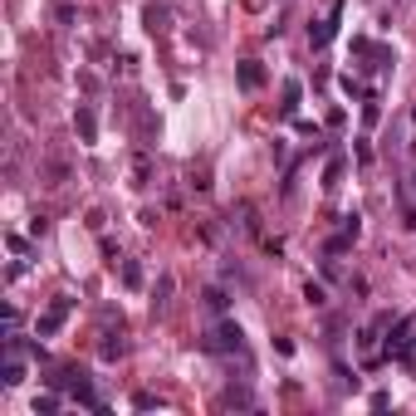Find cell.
I'll return each instance as SVG.
<instances>
[{
	"label": "cell",
	"instance_id": "2",
	"mask_svg": "<svg viewBox=\"0 0 416 416\" xmlns=\"http://www.w3.org/2000/svg\"><path fill=\"white\" fill-rule=\"evenodd\" d=\"M206 348H210V353H235V348H240V328H235V323L210 328V333H206Z\"/></svg>",
	"mask_w": 416,
	"mask_h": 416
},
{
	"label": "cell",
	"instance_id": "6",
	"mask_svg": "<svg viewBox=\"0 0 416 416\" xmlns=\"http://www.w3.org/2000/svg\"><path fill=\"white\" fill-rule=\"evenodd\" d=\"M299 94H304V89H299V84H294V79H289V84H284V113H294V108H299Z\"/></svg>",
	"mask_w": 416,
	"mask_h": 416
},
{
	"label": "cell",
	"instance_id": "9",
	"mask_svg": "<svg viewBox=\"0 0 416 416\" xmlns=\"http://www.w3.org/2000/svg\"><path fill=\"white\" fill-rule=\"evenodd\" d=\"M137 279H142V270H137L132 260H122V284H137Z\"/></svg>",
	"mask_w": 416,
	"mask_h": 416
},
{
	"label": "cell",
	"instance_id": "8",
	"mask_svg": "<svg viewBox=\"0 0 416 416\" xmlns=\"http://www.w3.org/2000/svg\"><path fill=\"white\" fill-rule=\"evenodd\" d=\"M122 348H127V343H122V333H108V338H103V358H118Z\"/></svg>",
	"mask_w": 416,
	"mask_h": 416
},
{
	"label": "cell",
	"instance_id": "1",
	"mask_svg": "<svg viewBox=\"0 0 416 416\" xmlns=\"http://www.w3.org/2000/svg\"><path fill=\"white\" fill-rule=\"evenodd\" d=\"M69 309H74L69 299H54L49 309L39 313V323H34V338H54V333H59V323L69 318Z\"/></svg>",
	"mask_w": 416,
	"mask_h": 416
},
{
	"label": "cell",
	"instance_id": "4",
	"mask_svg": "<svg viewBox=\"0 0 416 416\" xmlns=\"http://www.w3.org/2000/svg\"><path fill=\"white\" fill-rule=\"evenodd\" d=\"M235 79H240V89H260V84H265V69H260L255 59H245V64L235 69Z\"/></svg>",
	"mask_w": 416,
	"mask_h": 416
},
{
	"label": "cell",
	"instance_id": "7",
	"mask_svg": "<svg viewBox=\"0 0 416 416\" xmlns=\"http://www.w3.org/2000/svg\"><path fill=\"white\" fill-rule=\"evenodd\" d=\"M338 177H343V157H333V162L323 167V187H338Z\"/></svg>",
	"mask_w": 416,
	"mask_h": 416
},
{
	"label": "cell",
	"instance_id": "3",
	"mask_svg": "<svg viewBox=\"0 0 416 416\" xmlns=\"http://www.w3.org/2000/svg\"><path fill=\"white\" fill-rule=\"evenodd\" d=\"M338 15H343V5H333V10H328V20H323V25H318V30H309L313 49H323V44H328V39H333V30H338Z\"/></svg>",
	"mask_w": 416,
	"mask_h": 416
},
{
	"label": "cell",
	"instance_id": "10",
	"mask_svg": "<svg viewBox=\"0 0 416 416\" xmlns=\"http://www.w3.org/2000/svg\"><path fill=\"white\" fill-rule=\"evenodd\" d=\"M206 304H210V309H215V313H220V309H225V304H230V299H225L220 289H206Z\"/></svg>",
	"mask_w": 416,
	"mask_h": 416
},
{
	"label": "cell",
	"instance_id": "5",
	"mask_svg": "<svg viewBox=\"0 0 416 416\" xmlns=\"http://www.w3.org/2000/svg\"><path fill=\"white\" fill-rule=\"evenodd\" d=\"M74 127H79V137H84V142H94V137H99V118H94L89 108H79V113H74Z\"/></svg>",
	"mask_w": 416,
	"mask_h": 416
}]
</instances>
